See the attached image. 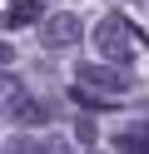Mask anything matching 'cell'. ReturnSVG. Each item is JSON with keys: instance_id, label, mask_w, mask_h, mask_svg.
<instances>
[{"instance_id": "obj_12", "label": "cell", "mask_w": 149, "mask_h": 154, "mask_svg": "<svg viewBox=\"0 0 149 154\" xmlns=\"http://www.w3.org/2000/svg\"><path fill=\"white\" fill-rule=\"evenodd\" d=\"M10 60H15V50H10V45L0 40V65H10Z\"/></svg>"}, {"instance_id": "obj_10", "label": "cell", "mask_w": 149, "mask_h": 154, "mask_svg": "<svg viewBox=\"0 0 149 154\" xmlns=\"http://www.w3.org/2000/svg\"><path fill=\"white\" fill-rule=\"evenodd\" d=\"M45 154H70V139L65 134H45Z\"/></svg>"}, {"instance_id": "obj_2", "label": "cell", "mask_w": 149, "mask_h": 154, "mask_svg": "<svg viewBox=\"0 0 149 154\" xmlns=\"http://www.w3.org/2000/svg\"><path fill=\"white\" fill-rule=\"evenodd\" d=\"M75 85L79 90H95V94H109V100L129 94V75L124 70H114V65H89V60L75 65Z\"/></svg>"}, {"instance_id": "obj_9", "label": "cell", "mask_w": 149, "mask_h": 154, "mask_svg": "<svg viewBox=\"0 0 149 154\" xmlns=\"http://www.w3.org/2000/svg\"><path fill=\"white\" fill-rule=\"evenodd\" d=\"M45 119H50L45 104H25V109H20V124H45Z\"/></svg>"}, {"instance_id": "obj_6", "label": "cell", "mask_w": 149, "mask_h": 154, "mask_svg": "<svg viewBox=\"0 0 149 154\" xmlns=\"http://www.w3.org/2000/svg\"><path fill=\"white\" fill-rule=\"evenodd\" d=\"M114 149L119 154H149V124H124V129L114 134Z\"/></svg>"}, {"instance_id": "obj_7", "label": "cell", "mask_w": 149, "mask_h": 154, "mask_svg": "<svg viewBox=\"0 0 149 154\" xmlns=\"http://www.w3.org/2000/svg\"><path fill=\"white\" fill-rule=\"evenodd\" d=\"M75 104H79V109H114L119 100H109V94H95V90H75Z\"/></svg>"}, {"instance_id": "obj_8", "label": "cell", "mask_w": 149, "mask_h": 154, "mask_svg": "<svg viewBox=\"0 0 149 154\" xmlns=\"http://www.w3.org/2000/svg\"><path fill=\"white\" fill-rule=\"evenodd\" d=\"M5 154H45V139H40V134H15Z\"/></svg>"}, {"instance_id": "obj_5", "label": "cell", "mask_w": 149, "mask_h": 154, "mask_svg": "<svg viewBox=\"0 0 149 154\" xmlns=\"http://www.w3.org/2000/svg\"><path fill=\"white\" fill-rule=\"evenodd\" d=\"M25 85L15 80V75H0V114H10V119H20V109H25Z\"/></svg>"}, {"instance_id": "obj_1", "label": "cell", "mask_w": 149, "mask_h": 154, "mask_svg": "<svg viewBox=\"0 0 149 154\" xmlns=\"http://www.w3.org/2000/svg\"><path fill=\"white\" fill-rule=\"evenodd\" d=\"M95 50L104 55L114 70H124V65L134 60V45H129V25L119 20V15H104V20L95 25Z\"/></svg>"}, {"instance_id": "obj_11", "label": "cell", "mask_w": 149, "mask_h": 154, "mask_svg": "<svg viewBox=\"0 0 149 154\" xmlns=\"http://www.w3.org/2000/svg\"><path fill=\"white\" fill-rule=\"evenodd\" d=\"M75 139H79V144H95V124L79 119V124H75Z\"/></svg>"}, {"instance_id": "obj_4", "label": "cell", "mask_w": 149, "mask_h": 154, "mask_svg": "<svg viewBox=\"0 0 149 154\" xmlns=\"http://www.w3.org/2000/svg\"><path fill=\"white\" fill-rule=\"evenodd\" d=\"M45 0H10L5 5V15H0V25L5 30H20V25H35V20H45Z\"/></svg>"}, {"instance_id": "obj_3", "label": "cell", "mask_w": 149, "mask_h": 154, "mask_svg": "<svg viewBox=\"0 0 149 154\" xmlns=\"http://www.w3.org/2000/svg\"><path fill=\"white\" fill-rule=\"evenodd\" d=\"M79 35H85V25H79L75 10H55L40 20V45L45 50H65V45H79Z\"/></svg>"}]
</instances>
